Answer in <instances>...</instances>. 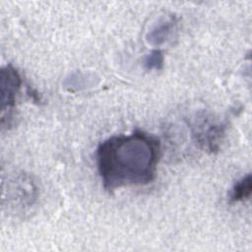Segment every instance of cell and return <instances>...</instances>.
I'll return each mask as SVG.
<instances>
[{
    "label": "cell",
    "instance_id": "cell-7",
    "mask_svg": "<svg viewBox=\"0 0 252 252\" xmlns=\"http://www.w3.org/2000/svg\"><path fill=\"white\" fill-rule=\"evenodd\" d=\"M144 67L147 70H160L163 67L164 57L160 50L156 49L151 53L145 56L144 58Z\"/></svg>",
    "mask_w": 252,
    "mask_h": 252
},
{
    "label": "cell",
    "instance_id": "cell-5",
    "mask_svg": "<svg viewBox=\"0 0 252 252\" xmlns=\"http://www.w3.org/2000/svg\"><path fill=\"white\" fill-rule=\"evenodd\" d=\"M251 188V175L248 173L232 186L229 192V202L238 203L245 201L250 197Z\"/></svg>",
    "mask_w": 252,
    "mask_h": 252
},
{
    "label": "cell",
    "instance_id": "cell-1",
    "mask_svg": "<svg viewBox=\"0 0 252 252\" xmlns=\"http://www.w3.org/2000/svg\"><path fill=\"white\" fill-rule=\"evenodd\" d=\"M95 156L97 171L106 191L147 185L156 177L160 142L156 136L136 129L128 135L105 139L97 146Z\"/></svg>",
    "mask_w": 252,
    "mask_h": 252
},
{
    "label": "cell",
    "instance_id": "cell-2",
    "mask_svg": "<svg viewBox=\"0 0 252 252\" xmlns=\"http://www.w3.org/2000/svg\"><path fill=\"white\" fill-rule=\"evenodd\" d=\"M1 110L2 116L8 112V121L11 119L15 106L16 97L22 85V78L19 71L12 65L8 64L1 69Z\"/></svg>",
    "mask_w": 252,
    "mask_h": 252
},
{
    "label": "cell",
    "instance_id": "cell-4",
    "mask_svg": "<svg viewBox=\"0 0 252 252\" xmlns=\"http://www.w3.org/2000/svg\"><path fill=\"white\" fill-rule=\"evenodd\" d=\"M176 25L177 21L176 18L173 16L161 18L148 32V43L154 47H158L162 45L170 38L176 29Z\"/></svg>",
    "mask_w": 252,
    "mask_h": 252
},
{
    "label": "cell",
    "instance_id": "cell-3",
    "mask_svg": "<svg viewBox=\"0 0 252 252\" xmlns=\"http://www.w3.org/2000/svg\"><path fill=\"white\" fill-rule=\"evenodd\" d=\"M224 130L225 126L222 123L203 121L200 125L196 126L193 136L195 141L200 144L203 149L214 153L219 149Z\"/></svg>",
    "mask_w": 252,
    "mask_h": 252
},
{
    "label": "cell",
    "instance_id": "cell-6",
    "mask_svg": "<svg viewBox=\"0 0 252 252\" xmlns=\"http://www.w3.org/2000/svg\"><path fill=\"white\" fill-rule=\"evenodd\" d=\"M94 84V76L84 73H73L64 82V86L70 90H82Z\"/></svg>",
    "mask_w": 252,
    "mask_h": 252
}]
</instances>
